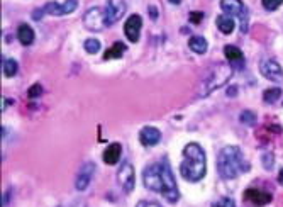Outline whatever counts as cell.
<instances>
[{"instance_id": "cell-1", "label": "cell", "mask_w": 283, "mask_h": 207, "mask_svg": "<svg viewBox=\"0 0 283 207\" xmlns=\"http://www.w3.org/2000/svg\"><path fill=\"white\" fill-rule=\"evenodd\" d=\"M143 180L146 189L158 192V194H161L168 202H172V204H175L180 199L177 182H175V177L167 158L146 167Z\"/></svg>"}, {"instance_id": "cell-2", "label": "cell", "mask_w": 283, "mask_h": 207, "mask_svg": "<svg viewBox=\"0 0 283 207\" xmlns=\"http://www.w3.org/2000/svg\"><path fill=\"white\" fill-rule=\"evenodd\" d=\"M180 172L182 177L188 182H198L206 177L207 161L206 151L197 143H188L183 148V160L180 163Z\"/></svg>"}, {"instance_id": "cell-3", "label": "cell", "mask_w": 283, "mask_h": 207, "mask_svg": "<svg viewBox=\"0 0 283 207\" xmlns=\"http://www.w3.org/2000/svg\"><path fill=\"white\" fill-rule=\"evenodd\" d=\"M251 165L245 160V155L237 146H224L217 158L219 175L226 180L236 179L241 173H246Z\"/></svg>"}, {"instance_id": "cell-4", "label": "cell", "mask_w": 283, "mask_h": 207, "mask_svg": "<svg viewBox=\"0 0 283 207\" xmlns=\"http://www.w3.org/2000/svg\"><path fill=\"white\" fill-rule=\"evenodd\" d=\"M232 66L227 63H217L214 68L209 71V75L204 80L202 87H200V97L214 92V90L221 89L222 85H226L229 78L232 76Z\"/></svg>"}, {"instance_id": "cell-5", "label": "cell", "mask_w": 283, "mask_h": 207, "mask_svg": "<svg viewBox=\"0 0 283 207\" xmlns=\"http://www.w3.org/2000/svg\"><path fill=\"white\" fill-rule=\"evenodd\" d=\"M221 9L226 12V16L237 21L239 29L242 32L248 31V26H250V11H248L241 0H221Z\"/></svg>"}, {"instance_id": "cell-6", "label": "cell", "mask_w": 283, "mask_h": 207, "mask_svg": "<svg viewBox=\"0 0 283 207\" xmlns=\"http://www.w3.org/2000/svg\"><path fill=\"white\" fill-rule=\"evenodd\" d=\"M84 24H85L87 29H90V31H102V29H105L107 26H109V22H107L105 9L92 7L90 11L85 12Z\"/></svg>"}, {"instance_id": "cell-7", "label": "cell", "mask_w": 283, "mask_h": 207, "mask_svg": "<svg viewBox=\"0 0 283 207\" xmlns=\"http://www.w3.org/2000/svg\"><path fill=\"white\" fill-rule=\"evenodd\" d=\"M260 71L263 73V76H266L270 81H275V84H283V68L280 66L278 61H275V60L261 61Z\"/></svg>"}, {"instance_id": "cell-8", "label": "cell", "mask_w": 283, "mask_h": 207, "mask_svg": "<svg viewBox=\"0 0 283 207\" xmlns=\"http://www.w3.org/2000/svg\"><path fill=\"white\" fill-rule=\"evenodd\" d=\"M117 180L123 185V189L126 192H133L134 184H136V175H134V168L129 161H124L120 165L119 172H117Z\"/></svg>"}, {"instance_id": "cell-9", "label": "cell", "mask_w": 283, "mask_h": 207, "mask_svg": "<svg viewBox=\"0 0 283 207\" xmlns=\"http://www.w3.org/2000/svg\"><path fill=\"white\" fill-rule=\"evenodd\" d=\"M141 27H143V19H141V16L133 14V16L128 17V21H126V24H124V34L128 36V39L131 43L139 41Z\"/></svg>"}, {"instance_id": "cell-10", "label": "cell", "mask_w": 283, "mask_h": 207, "mask_svg": "<svg viewBox=\"0 0 283 207\" xmlns=\"http://www.w3.org/2000/svg\"><path fill=\"white\" fill-rule=\"evenodd\" d=\"M124 12H126L124 0H107L105 14H107V22H109V26L119 21V19L124 16Z\"/></svg>"}, {"instance_id": "cell-11", "label": "cell", "mask_w": 283, "mask_h": 207, "mask_svg": "<svg viewBox=\"0 0 283 207\" xmlns=\"http://www.w3.org/2000/svg\"><path fill=\"white\" fill-rule=\"evenodd\" d=\"M76 7H78V0H66L65 4L50 2L43 9H45L46 14H51V16H66V14H71Z\"/></svg>"}, {"instance_id": "cell-12", "label": "cell", "mask_w": 283, "mask_h": 207, "mask_svg": "<svg viewBox=\"0 0 283 207\" xmlns=\"http://www.w3.org/2000/svg\"><path fill=\"white\" fill-rule=\"evenodd\" d=\"M94 173H95V165H94V163H87V165L82 167V170L78 172L76 180H75L76 190H85L87 187L90 185L92 179H94Z\"/></svg>"}, {"instance_id": "cell-13", "label": "cell", "mask_w": 283, "mask_h": 207, "mask_svg": "<svg viewBox=\"0 0 283 207\" xmlns=\"http://www.w3.org/2000/svg\"><path fill=\"white\" fill-rule=\"evenodd\" d=\"M139 141H141V144H144V146H156V144L161 141L159 129L151 128V126L143 128L139 133Z\"/></svg>"}, {"instance_id": "cell-14", "label": "cell", "mask_w": 283, "mask_h": 207, "mask_svg": "<svg viewBox=\"0 0 283 207\" xmlns=\"http://www.w3.org/2000/svg\"><path fill=\"white\" fill-rule=\"evenodd\" d=\"M245 199L255 205H266V204H270L273 197L271 194H268V192H263L258 189H248L245 192Z\"/></svg>"}, {"instance_id": "cell-15", "label": "cell", "mask_w": 283, "mask_h": 207, "mask_svg": "<svg viewBox=\"0 0 283 207\" xmlns=\"http://www.w3.org/2000/svg\"><path fill=\"white\" fill-rule=\"evenodd\" d=\"M120 151H123V148H120L119 143L109 144L104 151V161L107 163V165H115L120 158Z\"/></svg>"}, {"instance_id": "cell-16", "label": "cell", "mask_w": 283, "mask_h": 207, "mask_svg": "<svg viewBox=\"0 0 283 207\" xmlns=\"http://www.w3.org/2000/svg\"><path fill=\"white\" fill-rule=\"evenodd\" d=\"M17 37L19 41H21V45L24 46H29L34 43V31L31 26H27V24H21L17 29Z\"/></svg>"}, {"instance_id": "cell-17", "label": "cell", "mask_w": 283, "mask_h": 207, "mask_svg": "<svg viewBox=\"0 0 283 207\" xmlns=\"http://www.w3.org/2000/svg\"><path fill=\"white\" fill-rule=\"evenodd\" d=\"M188 48L197 55H204L207 51V39L202 36H192L188 39Z\"/></svg>"}, {"instance_id": "cell-18", "label": "cell", "mask_w": 283, "mask_h": 207, "mask_svg": "<svg viewBox=\"0 0 283 207\" xmlns=\"http://www.w3.org/2000/svg\"><path fill=\"white\" fill-rule=\"evenodd\" d=\"M216 24H217L219 31L224 32V34H231V32L234 31V27H236V21L229 16H219Z\"/></svg>"}, {"instance_id": "cell-19", "label": "cell", "mask_w": 283, "mask_h": 207, "mask_svg": "<svg viewBox=\"0 0 283 207\" xmlns=\"http://www.w3.org/2000/svg\"><path fill=\"white\" fill-rule=\"evenodd\" d=\"M126 50H128V48H126L124 43L117 41V43H114V45L109 48V50L105 51L104 60H112V58H114V60H117V58H120V56L124 55Z\"/></svg>"}, {"instance_id": "cell-20", "label": "cell", "mask_w": 283, "mask_h": 207, "mask_svg": "<svg viewBox=\"0 0 283 207\" xmlns=\"http://www.w3.org/2000/svg\"><path fill=\"white\" fill-rule=\"evenodd\" d=\"M224 55H226V60L231 61V63H242V53L236 46L227 45L224 48Z\"/></svg>"}, {"instance_id": "cell-21", "label": "cell", "mask_w": 283, "mask_h": 207, "mask_svg": "<svg viewBox=\"0 0 283 207\" xmlns=\"http://www.w3.org/2000/svg\"><path fill=\"white\" fill-rule=\"evenodd\" d=\"M280 97H281V89H278V87H275V89H268L265 90V94H263V100H265L266 104L276 102Z\"/></svg>"}, {"instance_id": "cell-22", "label": "cell", "mask_w": 283, "mask_h": 207, "mask_svg": "<svg viewBox=\"0 0 283 207\" xmlns=\"http://www.w3.org/2000/svg\"><path fill=\"white\" fill-rule=\"evenodd\" d=\"M17 68L19 66L16 60H4V75L9 76V78L17 73Z\"/></svg>"}, {"instance_id": "cell-23", "label": "cell", "mask_w": 283, "mask_h": 207, "mask_svg": "<svg viewBox=\"0 0 283 207\" xmlns=\"http://www.w3.org/2000/svg\"><path fill=\"white\" fill-rule=\"evenodd\" d=\"M84 48H85L87 53H90V55H95V53H99V50H100V41H97V39H87L84 43Z\"/></svg>"}, {"instance_id": "cell-24", "label": "cell", "mask_w": 283, "mask_h": 207, "mask_svg": "<svg viewBox=\"0 0 283 207\" xmlns=\"http://www.w3.org/2000/svg\"><path fill=\"white\" fill-rule=\"evenodd\" d=\"M241 122L255 126V124H256V114L251 112V110H242V112H241Z\"/></svg>"}, {"instance_id": "cell-25", "label": "cell", "mask_w": 283, "mask_h": 207, "mask_svg": "<svg viewBox=\"0 0 283 207\" xmlns=\"http://www.w3.org/2000/svg\"><path fill=\"white\" fill-rule=\"evenodd\" d=\"M261 4L266 11H276V9L283 4V0H261Z\"/></svg>"}, {"instance_id": "cell-26", "label": "cell", "mask_w": 283, "mask_h": 207, "mask_svg": "<svg viewBox=\"0 0 283 207\" xmlns=\"http://www.w3.org/2000/svg\"><path fill=\"white\" fill-rule=\"evenodd\" d=\"M212 207H236V202H234V199H231V197H222V199H219Z\"/></svg>"}, {"instance_id": "cell-27", "label": "cell", "mask_w": 283, "mask_h": 207, "mask_svg": "<svg viewBox=\"0 0 283 207\" xmlns=\"http://www.w3.org/2000/svg\"><path fill=\"white\" fill-rule=\"evenodd\" d=\"M27 95H29V97H31V99L39 97V95H43V87L39 85V84L32 85V87H29V92H27Z\"/></svg>"}, {"instance_id": "cell-28", "label": "cell", "mask_w": 283, "mask_h": 207, "mask_svg": "<svg viewBox=\"0 0 283 207\" xmlns=\"http://www.w3.org/2000/svg\"><path fill=\"white\" fill-rule=\"evenodd\" d=\"M261 163H263V167L266 168V170H271L273 168V155L271 153H265L261 158Z\"/></svg>"}, {"instance_id": "cell-29", "label": "cell", "mask_w": 283, "mask_h": 207, "mask_svg": "<svg viewBox=\"0 0 283 207\" xmlns=\"http://www.w3.org/2000/svg\"><path fill=\"white\" fill-rule=\"evenodd\" d=\"M188 19H190V22L192 24H200L202 22V19H204V14L202 12H190Z\"/></svg>"}, {"instance_id": "cell-30", "label": "cell", "mask_w": 283, "mask_h": 207, "mask_svg": "<svg viewBox=\"0 0 283 207\" xmlns=\"http://www.w3.org/2000/svg\"><path fill=\"white\" fill-rule=\"evenodd\" d=\"M136 207H163V205L154 200H141V202H138V205Z\"/></svg>"}, {"instance_id": "cell-31", "label": "cell", "mask_w": 283, "mask_h": 207, "mask_svg": "<svg viewBox=\"0 0 283 207\" xmlns=\"http://www.w3.org/2000/svg\"><path fill=\"white\" fill-rule=\"evenodd\" d=\"M149 17L151 19H158V7H154V6L149 7Z\"/></svg>"}, {"instance_id": "cell-32", "label": "cell", "mask_w": 283, "mask_h": 207, "mask_svg": "<svg viewBox=\"0 0 283 207\" xmlns=\"http://www.w3.org/2000/svg\"><path fill=\"white\" fill-rule=\"evenodd\" d=\"M234 94H237V87H231V89H229L227 95H234Z\"/></svg>"}, {"instance_id": "cell-33", "label": "cell", "mask_w": 283, "mask_h": 207, "mask_svg": "<svg viewBox=\"0 0 283 207\" xmlns=\"http://www.w3.org/2000/svg\"><path fill=\"white\" fill-rule=\"evenodd\" d=\"M278 182H280V184L283 185V168L280 170V173H278Z\"/></svg>"}, {"instance_id": "cell-34", "label": "cell", "mask_w": 283, "mask_h": 207, "mask_svg": "<svg viewBox=\"0 0 283 207\" xmlns=\"http://www.w3.org/2000/svg\"><path fill=\"white\" fill-rule=\"evenodd\" d=\"M170 4H173V6H178L180 2H182V0H168Z\"/></svg>"}]
</instances>
